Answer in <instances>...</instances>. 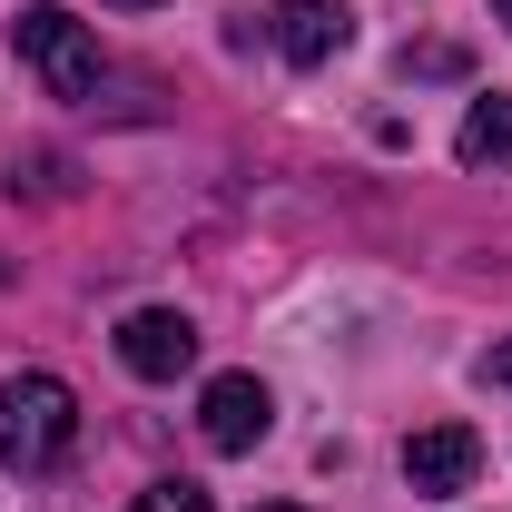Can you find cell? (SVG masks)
I'll list each match as a JSON object with an SVG mask.
<instances>
[{"label":"cell","instance_id":"cell-3","mask_svg":"<svg viewBox=\"0 0 512 512\" xmlns=\"http://www.w3.org/2000/svg\"><path fill=\"white\" fill-rule=\"evenodd\" d=\"M119 365L138 384H178L197 365V325L178 316V306H138V316L119 325Z\"/></svg>","mask_w":512,"mask_h":512},{"label":"cell","instance_id":"cell-7","mask_svg":"<svg viewBox=\"0 0 512 512\" xmlns=\"http://www.w3.org/2000/svg\"><path fill=\"white\" fill-rule=\"evenodd\" d=\"M463 168H512V89H493V99H473L463 109Z\"/></svg>","mask_w":512,"mask_h":512},{"label":"cell","instance_id":"cell-8","mask_svg":"<svg viewBox=\"0 0 512 512\" xmlns=\"http://www.w3.org/2000/svg\"><path fill=\"white\" fill-rule=\"evenodd\" d=\"M128 512H217V503H207V483H188V473H178V483H148Z\"/></svg>","mask_w":512,"mask_h":512},{"label":"cell","instance_id":"cell-6","mask_svg":"<svg viewBox=\"0 0 512 512\" xmlns=\"http://www.w3.org/2000/svg\"><path fill=\"white\" fill-rule=\"evenodd\" d=\"M483 473V434L473 424H424L414 444H404V483L414 493H463Z\"/></svg>","mask_w":512,"mask_h":512},{"label":"cell","instance_id":"cell-12","mask_svg":"<svg viewBox=\"0 0 512 512\" xmlns=\"http://www.w3.org/2000/svg\"><path fill=\"white\" fill-rule=\"evenodd\" d=\"M493 10H503V20H512V0H493Z\"/></svg>","mask_w":512,"mask_h":512},{"label":"cell","instance_id":"cell-1","mask_svg":"<svg viewBox=\"0 0 512 512\" xmlns=\"http://www.w3.org/2000/svg\"><path fill=\"white\" fill-rule=\"evenodd\" d=\"M79 444V394L60 375H10L0 384V463L10 473H50Z\"/></svg>","mask_w":512,"mask_h":512},{"label":"cell","instance_id":"cell-2","mask_svg":"<svg viewBox=\"0 0 512 512\" xmlns=\"http://www.w3.org/2000/svg\"><path fill=\"white\" fill-rule=\"evenodd\" d=\"M10 40H20V60H30V79H40L50 99H89V89H99V40L69 20L60 0H30V10L10 20Z\"/></svg>","mask_w":512,"mask_h":512},{"label":"cell","instance_id":"cell-5","mask_svg":"<svg viewBox=\"0 0 512 512\" xmlns=\"http://www.w3.org/2000/svg\"><path fill=\"white\" fill-rule=\"evenodd\" d=\"M266 20H276V50H286V69H325L345 40H355V10H345V0H276Z\"/></svg>","mask_w":512,"mask_h":512},{"label":"cell","instance_id":"cell-9","mask_svg":"<svg viewBox=\"0 0 512 512\" xmlns=\"http://www.w3.org/2000/svg\"><path fill=\"white\" fill-rule=\"evenodd\" d=\"M483 384H493V394H512V345H493V355H483Z\"/></svg>","mask_w":512,"mask_h":512},{"label":"cell","instance_id":"cell-10","mask_svg":"<svg viewBox=\"0 0 512 512\" xmlns=\"http://www.w3.org/2000/svg\"><path fill=\"white\" fill-rule=\"evenodd\" d=\"M109 10H158V0H109Z\"/></svg>","mask_w":512,"mask_h":512},{"label":"cell","instance_id":"cell-11","mask_svg":"<svg viewBox=\"0 0 512 512\" xmlns=\"http://www.w3.org/2000/svg\"><path fill=\"white\" fill-rule=\"evenodd\" d=\"M256 512H296V503H256Z\"/></svg>","mask_w":512,"mask_h":512},{"label":"cell","instance_id":"cell-4","mask_svg":"<svg viewBox=\"0 0 512 512\" xmlns=\"http://www.w3.org/2000/svg\"><path fill=\"white\" fill-rule=\"evenodd\" d=\"M266 424H276V394H266L256 375H217L207 394H197V434H207L217 453H256Z\"/></svg>","mask_w":512,"mask_h":512}]
</instances>
